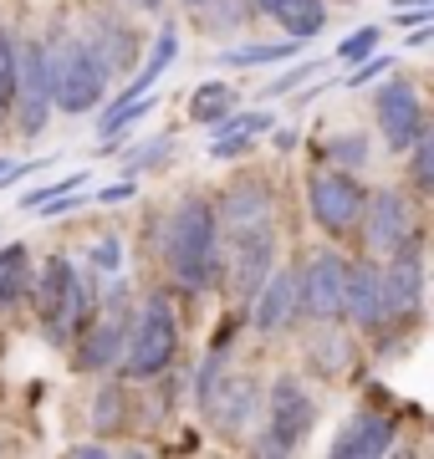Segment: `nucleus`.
I'll return each mask as SVG.
<instances>
[{"label":"nucleus","mask_w":434,"mask_h":459,"mask_svg":"<svg viewBox=\"0 0 434 459\" xmlns=\"http://www.w3.org/2000/svg\"><path fill=\"white\" fill-rule=\"evenodd\" d=\"M164 261L184 291H210L225 276L220 261V220L215 204L200 195H184L164 225Z\"/></svg>","instance_id":"f257e3e1"},{"label":"nucleus","mask_w":434,"mask_h":459,"mask_svg":"<svg viewBox=\"0 0 434 459\" xmlns=\"http://www.w3.org/2000/svg\"><path fill=\"white\" fill-rule=\"evenodd\" d=\"M51 56V108L62 113H92L108 92V66L87 41H62Z\"/></svg>","instance_id":"f03ea898"},{"label":"nucleus","mask_w":434,"mask_h":459,"mask_svg":"<svg viewBox=\"0 0 434 459\" xmlns=\"http://www.w3.org/2000/svg\"><path fill=\"white\" fill-rule=\"evenodd\" d=\"M36 312H41V327H47L51 342H67L72 332L87 322V312H92V296H87V286L77 281V271H72V261H47V271H41V281H36Z\"/></svg>","instance_id":"7ed1b4c3"},{"label":"nucleus","mask_w":434,"mask_h":459,"mask_svg":"<svg viewBox=\"0 0 434 459\" xmlns=\"http://www.w3.org/2000/svg\"><path fill=\"white\" fill-rule=\"evenodd\" d=\"M174 352H179V322H174L164 296H153L149 307L138 312L128 342H123V373L128 377H159L169 362H174Z\"/></svg>","instance_id":"20e7f679"},{"label":"nucleus","mask_w":434,"mask_h":459,"mask_svg":"<svg viewBox=\"0 0 434 459\" xmlns=\"http://www.w3.org/2000/svg\"><path fill=\"white\" fill-rule=\"evenodd\" d=\"M363 199H368V189L352 179V174H343V169H317V174H312V184H307L312 220H317L327 235H343V230L358 225Z\"/></svg>","instance_id":"39448f33"},{"label":"nucleus","mask_w":434,"mask_h":459,"mask_svg":"<svg viewBox=\"0 0 434 459\" xmlns=\"http://www.w3.org/2000/svg\"><path fill=\"white\" fill-rule=\"evenodd\" d=\"M16 123L21 133L31 138V133L47 128L51 117V56L41 41H26V47L16 51Z\"/></svg>","instance_id":"423d86ee"},{"label":"nucleus","mask_w":434,"mask_h":459,"mask_svg":"<svg viewBox=\"0 0 434 459\" xmlns=\"http://www.w3.org/2000/svg\"><path fill=\"white\" fill-rule=\"evenodd\" d=\"M230 286L240 301H251L261 291V281L271 276V265H276V225H251V230H235L230 235Z\"/></svg>","instance_id":"0eeeda50"},{"label":"nucleus","mask_w":434,"mask_h":459,"mask_svg":"<svg viewBox=\"0 0 434 459\" xmlns=\"http://www.w3.org/2000/svg\"><path fill=\"white\" fill-rule=\"evenodd\" d=\"M343 281H348V261L337 250H317L312 265L301 271L297 296H301V312L317 316V322H333L343 316Z\"/></svg>","instance_id":"6e6552de"},{"label":"nucleus","mask_w":434,"mask_h":459,"mask_svg":"<svg viewBox=\"0 0 434 459\" xmlns=\"http://www.w3.org/2000/svg\"><path fill=\"white\" fill-rule=\"evenodd\" d=\"M378 286H384V312L388 316H414L419 301H424V255H419L414 240H404L399 250H388V265L378 271Z\"/></svg>","instance_id":"1a4fd4ad"},{"label":"nucleus","mask_w":434,"mask_h":459,"mask_svg":"<svg viewBox=\"0 0 434 459\" xmlns=\"http://www.w3.org/2000/svg\"><path fill=\"white\" fill-rule=\"evenodd\" d=\"M312 424H317V403H312V394L301 388L297 377L282 373L276 383H271V439L291 455V449L312 434Z\"/></svg>","instance_id":"9d476101"},{"label":"nucleus","mask_w":434,"mask_h":459,"mask_svg":"<svg viewBox=\"0 0 434 459\" xmlns=\"http://www.w3.org/2000/svg\"><path fill=\"white\" fill-rule=\"evenodd\" d=\"M373 113H378V133H384V143L394 148V153H404V148L414 143V133L424 128L419 92H414V82H404V77H394V82L378 87Z\"/></svg>","instance_id":"9b49d317"},{"label":"nucleus","mask_w":434,"mask_h":459,"mask_svg":"<svg viewBox=\"0 0 434 459\" xmlns=\"http://www.w3.org/2000/svg\"><path fill=\"white\" fill-rule=\"evenodd\" d=\"M363 240L373 255H388V250H399L409 240V225H414V214H409V199L399 189H378V195L363 199Z\"/></svg>","instance_id":"f8f14e48"},{"label":"nucleus","mask_w":434,"mask_h":459,"mask_svg":"<svg viewBox=\"0 0 434 459\" xmlns=\"http://www.w3.org/2000/svg\"><path fill=\"white\" fill-rule=\"evenodd\" d=\"M256 403H261V394H256L251 377H220L200 409L210 413V419H215L220 434H240V429H251Z\"/></svg>","instance_id":"ddd939ff"},{"label":"nucleus","mask_w":434,"mask_h":459,"mask_svg":"<svg viewBox=\"0 0 434 459\" xmlns=\"http://www.w3.org/2000/svg\"><path fill=\"white\" fill-rule=\"evenodd\" d=\"M388 449H394V419L378 413V409L352 413L348 424L337 429V439H333L337 459H368V455H388Z\"/></svg>","instance_id":"4468645a"},{"label":"nucleus","mask_w":434,"mask_h":459,"mask_svg":"<svg viewBox=\"0 0 434 459\" xmlns=\"http://www.w3.org/2000/svg\"><path fill=\"white\" fill-rule=\"evenodd\" d=\"M301 312V296H297V276L291 271H271L266 281H261V291L251 296V322L261 332H282L291 327Z\"/></svg>","instance_id":"2eb2a0df"},{"label":"nucleus","mask_w":434,"mask_h":459,"mask_svg":"<svg viewBox=\"0 0 434 459\" xmlns=\"http://www.w3.org/2000/svg\"><path fill=\"white\" fill-rule=\"evenodd\" d=\"M343 316L352 327L373 332L384 322V286H378V265H348V281H343Z\"/></svg>","instance_id":"dca6fc26"},{"label":"nucleus","mask_w":434,"mask_h":459,"mask_svg":"<svg viewBox=\"0 0 434 459\" xmlns=\"http://www.w3.org/2000/svg\"><path fill=\"white\" fill-rule=\"evenodd\" d=\"M215 220L225 235H235V230H251V225H266L271 220V189L266 184H235L230 195L215 204Z\"/></svg>","instance_id":"f3484780"},{"label":"nucleus","mask_w":434,"mask_h":459,"mask_svg":"<svg viewBox=\"0 0 434 459\" xmlns=\"http://www.w3.org/2000/svg\"><path fill=\"white\" fill-rule=\"evenodd\" d=\"M123 291H113L108 296V322H102L92 337H87V347H82V368L87 373H98V368H113L117 358H123V342H128V327H123Z\"/></svg>","instance_id":"a211bd4d"},{"label":"nucleus","mask_w":434,"mask_h":459,"mask_svg":"<svg viewBox=\"0 0 434 459\" xmlns=\"http://www.w3.org/2000/svg\"><path fill=\"white\" fill-rule=\"evenodd\" d=\"M271 21H282L286 36H297V41H312V36L327 26V5L322 0H271Z\"/></svg>","instance_id":"6ab92c4d"},{"label":"nucleus","mask_w":434,"mask_h":459,"mask_svg":"<svg viewBox=\"0 0 434 459\" xmlns=\"http://www.w3.org/2000/svg\"><path fill=\"white\" fill-rule=\"evenodd\" d=\"M26 291H31V255L26 246H5L0 250V312L16 307Z\"/></svg>","instance_id":"aec40b11"},{"label":"nucleus","mask_w":434,"mask_h":459,"mask_svg":"<svg viewBox=\"0 0 434 459\" xmlns=\"http://www.w3.org/2000/svg\"><path fill=\"white\" fill-rule=\"evenodd\" d=\"M174 51H179V36H174V26H164V31H159V41H153V51H149V66H143V72H138L134 82H128V92H123L117 102H128V98H143V92H153V82H159V77H164L169 66H174Z\"/></svg>","instance_id":"412c9836"},{"label":"nucleus","mask_w":434,"mask_h":459,"mask_svg":"<svg viewBox=\"0 0 434 459\" xmlns=\"http://www.w3.org/2000/svg\"><path fill=\"white\" fill-rule=\"evenodd\" d=\"M301 51L297 36H286V41H246V47H230L220 62L225 66H266V62H291Z\"/></svg>","instance_id":"4be33fe9"},{"label":"nucleus","mask_w":434,"mask_h":459,"mask_svg":"<svg viewBox=\"0 0 434 459\" xmlns=\"http://www.w3.org/2000/svg\"><path fill=\"white\" fill-rule=\"evenodd\" d=\"M348 362H352V342H348V332L327 327V332H317V337H312V368H317V373L337 377L343 368H348Z\"/></svg>","instance_id":"5701e85b"},{"label":"nucleus","mask_w":434,"mask_h":459,"mask_svg":"<svg viewBox=\"0 0 434 459\" xmlns=\"http://www.w3.org/2000/svg\"><path fill=\"white\" fill-rule=\"evenodd\" d=\"M404 153H409V179H414V189L419 195H434V123H424Z\"/></svg>","instance_id":"b1692460"},{"label":"nucleus","mask_w":434,"mask_h":459,"mask_svg":"<svg viewBox=\"0 0 434 459\" xmlns=\"http://www.w3.org/2000/svg\"><path fill=\"white\" fill-rule=\"evenodd\" d=\"M235 87L230 82H204L200 92H195V102H189V117L195 123H220L225 113H235Z\"/></svg>","instance_id":"393cba45"},{"label":"nucleus","mask_w":434,"mask_h":459,"mask_svg":"<svg viewBox=\"0 0 434 459\" xmlns=\"http://www.w3.org/2000/svg\"><path fill=\"white\" fill-rule=\"evenodd\" d=\"M11 108H16V41L0 26V123H5Z\"/></svg>","instance_id":"a878e982"},{"label":"nucleus","mask_w":434,"mask_h":459,"mask_svg":"<svg viewBox=\"0 0 434 459\" xmlns=\"http://www.w3.org/2000/svg\"><path fill=\"white\" fill-rule=\"evenodd\" d=\"M322 153H327V164H337V169H363L368 164V138L363 133H343V138H333Z\"/></svg>","instance_id":"bb28decb"},{"label":"nucleus","mask_w":434,"mask_h":459,"mask_svg":"<svg viewBox=\"0 0 434 459\" xmlns=\"http://www.w3.org/2000/svg\"><path fill=\"white\" fill-rule=\"evenodd\" d=\"M378 41H384V26H363V31H352L348 41L337 47V62H358L368 51H378Z\"/></svg>","instance_id":"cd10ccee"},{"label":"nucleus","mask_w":434,"mask_h":459,"mask_svg":"<svg viewBox=\"0 0 434 459\" xmlns=\"http://www.w3.org/2000/svg\"><path fill=\"white\" fill-rule=\"evenodd\" d=\"M322 66H327V62H297L291 72H282V77H276V82L266 87V98H282V92H291V87H301L307 77H317Z\"/></svg>","instance_id":"c85d7f7f"},{"label":"nucleus","mask_w":434,"mask_h":459,"mask_svg":"<svg viewBox=\"0 0 434 459\" xmlns=\"http://www.w3.org/2000/svg\"><path fill=\"white\" fill-rule=\"evenodd\" d=\"M388 66H394V56H384V51H368V62H363V66H358V72L348 77V87H368L373 77H384Z\"/></svg>","instance_id":"c756f323"},{"label":"nucleus","mask_w":434,"mask_h":459,"mask_svg":"<svg viewBox=\"0 0 434 459\" xmlns=\"http://www.w3.org/2000/svg\"><path fill=\"white\" fill-rule=\"evenodd\" d=\"M117 261H123V250H117V240H113V235H102L98 246H92V265H98L102 276H113V271H117Z\"/></svg>","instance_id":"7c9ffc66"},{"label":"nucleus","mask_w":434,"mask_h":459,"mask_svg":"<svg viewBox=\"0 0 434 459\" xmlns=\"http://www.w3.org/2000/svg\"><path fill=\"white\" fill-rule=\"evenodd\" d=\"M113 424H117V388H108V394L98 398V434H108Z\"/></svg>","instance_id":"2f4dec72"},{"label":"nucleus","mask_w":434,"mask_h":459,"mask_svg":"<svg viewBox=\"0 0 434 459\" xmlns=\"http://www.w3.org/2000/svg\"><path fill=\"white\" fill-rule=\"evenodd\" d=\"M409 47H434V21H424V26L409 31Z\"/></svg>","instance_id":"473e14b6"},{"label":"nucleus","mask_w":434,"mask_h":459,"mask_svg":"<svg viewBox=\"0 0 434 459\" xmlns=\"http://www.w3.org/2000/svg\"><path fill=\"white\" fill-rule=\"evenodd\" d=\"M102 204H117V199H134V184H113V189H102Z\"/></svg>","instance_id":"72a5a7b5"},{"label":"nucleus","mask_w":434,"mask_h":459,"mask_svg":"<svg viewBox=\"0 0 434 459\" xmlns=\"http://www.w3.org/2000/svg\"><path fill=\"white\" fill-rule=\"evenodd\" d=\"M72 455H77V459H102V455H108V444H77Z\"/></svg>","instance_id":"f704fd0d"},{"label":"nucleus","mask_w":434,"mask_h":459,"mask_svg":"<svg viewBox=\"0 0 434 459\" xmlns=\"http://www.w3.org/2000/svg\"><path fill=\"white\" fill-rule=\"evenodd\" d=\"M276 148H282V153H286V148H297V133L282 128V133H276Z\"/></svg>","instance_id":"c9c22d12"},{"label":"nucleus","mask_w":434,"mask_h":459,"mask_svg":"<svg viewBox=\"0 0 434 459\" xmlns=\"http://www.w3.org/2000/svg\"><path fill=\"white\" fill-rule=\"evenodd\" d=\"M404 5H430L434 11V0H394V11H404Z\"/></svg>","instance_id":"e433bc0d"},{"label":"nucleus","mask_w":434,"mask_h":459,"mask_svg":"<svg viewBox=\"0 0 434 459\" xmlns=\"http://www.w3.org/2000/svg\"><path fill=\"white\" fill-rule=\"evenodd\" d=\"M138 5H143V11H159V5H164V0H138Z\"/></svg>","instance_id":"4c0bfd02"},{"label":"nucleus","mask_w":434,"mask_h":459,"mask_svg":"<svg viewBox=\"0 0 434 459\" xmlns=\"http://www.w3.org/2000/svg\"><path fill=\"white\" fill-rule=\"evenodd\" d=\"M256 5H261V11H271V0H256Z\"/></svg>","instance_id":"58836bf2"},{"label":"nucleus","mask_w":434,"mask_h":459,"mask_svg":"<svg viewBox=\"0 0 434 459\" xmlns=\"http://www.w3.org/2000/svg\"><path fill=\"white\" fill-rule=\"evenodd\" d=\"M189 5H210V0H189Z\"/></svg>","instance_id":"ea45409f"},{"label":"nucleus","mask_w":434,"mask_h":459,"mask_svg":"<svg viewBox=\"0 0 434 459\" xmlns=\"http://www.w3.org/2000/svg\"><path fill=\"white\" fill-rule=\"evenodd\" d=\"M5 169H11V164H0V174H5Z\"/></svg>","instance_id":"a19ab883"}]
</instances>
